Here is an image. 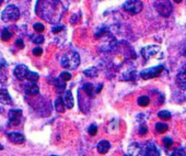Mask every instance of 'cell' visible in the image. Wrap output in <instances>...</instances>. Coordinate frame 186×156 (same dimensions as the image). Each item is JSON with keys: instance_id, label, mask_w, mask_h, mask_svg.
Instances as JSON below:
<instances>
[{"instance_id": "obj_37", "label": "cell", "mask_w": 186, "mask_h": 156, "mask_svg": "<svg viewBox=\"0 0 186 156\" xmlns=\"http://www.w3.org/2000/svg\"><path fill=\"white\" fill-rule=\"evenodd\" d=\"M15 45H17L18 47H20V48H23V47H24V42H23V40L18 39L17 41H15Z\"/></svg>"}, {"instance_id": "obj_26", "label": "cell", "mask_w": 186, "mask_h": 156, "mask_svg": "<svg viewBox=\"0 0 186 156\" xmlns=\"http://www.w3.org/2000/svg\"><path fill=\"white\" fill-rule=\"evenodd\" d=\"M83 74L88 77H95L97 76V68L96 67H90L83 72Z\"/></svg>"}, {"instance_id": "obj_21", "label": "cell", "mask_w": 186, "mask_h": 156, "mask_svg": "<svg viewBox=\"0 0 186 156\" xmlns=\"http://www.w3.org/2000/svg\"><path fill=\"white\" fill-rule=\"evenodd\" d=\"M168 129H169L168 124L162 123V122H158V123H156V131L158 133H160V134H162V133L167 132Z\"/></svg>"}, {"instance_id": "obj_28", "label": "cell", "mask_w": 186, "mask_h": 156, "mask_svg": "<svg viewBox=\"0 0 186 156\" xmlns=\"http://www.w3.org/2000/svg\"><path fill=\"white\" fill-rule=\"evenodd\" d=\"M33 29H34V31H36V32L41 33L45 30V26H44V24H42L41 22H36V23L33 24Z\"/></svg>"}, {"instance_id": "obj_19", "label": "cell", "mask_w": 186, "mask_h": 156, "mask_svg": "<svg viewBox=\"0 0 186 156\" xmlns=\"http://www.w3.org/2000/svg\"><path fill=\"white\" fill-rule=\"evenodd\" d=\"M66 81H64L63 79H60V78H57L56 80H55V87H56V91L57 93H61L65 91L66 89Z\"/></svg>"}, {"instance_id": "obj_7", "label": "cell", "mask_w": 186, "mask_h": 156, "mask_svg": "<svg viewBox=\"0 0 186 156\" xmlns=\"http://www.w3.org/2000/svg\"><path fill=\"white\" fill-rule=\"evenodd\" d=\"M141 156H160V151L154 143H148L141 148Z\"/></svg>"}, {"instance_id": "obj_36", "label": "cell", "mask_w": 186, "mask_h": 156, "mask_svg": "<svg viewBox=\"0 0 186 156\" xmlns=\"http://www.w3.org/2000/svg\"><path fill=\"white\" fill-rule=\"evenodd\" d=\"M64 30V26L63 25H57V26H54V28L52 29V32L53 33H58L60 32V31Z\"/></svg>"}, {"instance_id": "obj_31", "label": "cell", "mask_w": 186, "mask_h": 156, "mask_svg": "<svg viewBox=\"0 0 186 156\" xmlns=\"http://www.w3.org/2000/svg\"><path fill=\"white\" fill-rule=\"evenodd\" d=\"M171 156H186V152L184 148H178V150H175L174 152H172Z\"/></svg>"}, {"instance_id": "obj_17", "label": "cell", "mask_w": 186, "mask_h": 156, "mask_svg": "<svg viewBox=\"0 0 186 156\" xmlns=\"http://www.w3.org/2000/svg\"><path fill=\"white\" fill-rule=\"evenodd\" d=\"M0 102L3 104L12 103V99H11L10 95H9L7 89H1V90H0Z\"/></svg>"}, {"instance_id": "obj_24", "label": "cell", "mask_w": 186, "mask_h": 156, "mask_svg": "<svg viewBox=\"0 0 186 156\" xmlns=\"http://www.w3.org/2000/svg\"><path fill=\"white\" fill-rule=\"evenodd\" d=\"M158 117L162 120H170L172 117V114H171V112L168 110H161L158 112Z\"/></svg>"}, {"instance_id": "obj_29", "label": "cell", "mask_w": 186, "mask_h": 156, "mask_svg": "<svg viewBox=\"0 0 186 156\" xmlns=\"http://www.w3.org/2000/svg\"><path fill=\"white\" fill-rule=\"evenodd\" d=\"M71 77H72V75L70 74L69 72H63V73H60V75H59V78L63 79L64 81H68V80L71 79Z\"/></svg>"}, {"instance_id": "obj_1", "label": "cell", "mask_w": 186, "mask_h": 156, "mask_svg": "<svg viewBox=\"0 0 186 156\" xmlns=\"http://www.w3.org/2000/svg\"><path fill=\"white\" fill-rule=\"evenodd\" d=\"M37 7H41V11H37V14L43 19L47 20L49 23H55L60 20L63 12V2L60 1H39Z\"/></svg>"}, {"instance_id": "obj_25", "label": "cell", "mask_w": 186, "mask_h": 156, "mask_svg": "<svg viewBox=\"0 0 186 156\" xmlns=\"http://www.w3.org/2000/svg\"><path fill=\"white\" fill-rule=\"evenodd\" d=\"M39 78V75L35 72H28V76H26V79L28 80V82H36Z\"/></svg>"}, {"instance_id": "obj_41", "label": "cell", "mask_w": 186, "mask_h": 156, "mask_svg": "<svg viewBox=\"0 0 186 156\" xmlns=\"http://www.w3.org/2000/svg\"><path fill=\"white\" fill-rule=\"evenodd\" d=\"M124 156H128V155H124Z\"/></svg>"}, {"instance_id": "obj_18", "label": "cell", "mask_w": 186, "mask_h": 156, "mask_svg": "<svg viewBox=\"0 0 186 156\" xmlns=\"http://www.w3.org/2000/svg\"><path fill=\"white\" fill-rule=\"evenodd\" d=\"M82 90L85 91L90 98H93L96 95V92H95V90H94V86H93V84H91V82H85L82 87Z\"/></svg>"}, {"instance_id": "obj_14", "label": "cell", "mask_w": 186, "mask_h": 156, "mask_svg": "<svg viewBox=\"0 0 186 156\" xmlns=\"http://www.w3.org/2000/svg\"><path fill=\"white\" fill-rule=\"evenodd\" d=\"M111 148V143L106 140H102L99 142V144L96 145V150L100 154H105L108 152V150Z\"/></svg>"}, {"instance_id": "obj_11", "label": "cell", "mask_w": 186, "mask_h": 156, "mask_svg": "<svg viewBox=\"0 0 186 156\" xmlns=\"http://www.w3.org/2000/svg\"><path fill=\"white\" fill-rule=\"evenodd\" d=\"M28 66H25V65H18L17 67L14 68V76L17 77V79L18 80H23L24 78H26V76H28Z\"/></svg>"}, {"instance_id": "obj_5", "label": "cell", "mask_w": 186, "mask_h": 156, "mask_svg": "<svg viewBox=\"0 0 186 156\" xmlns=\"http://www.w3.org/2000/svg\"><path fill=\"white\" fill-rule=\"evenodd\" d=\"M163 70V66L162 65H158V66H154V67L151 68H147V70H143L142 72L139 74L142 79H151V78H154L162 73Z\"/></svg>"}, {"instance_id": "obj_38", "label": "cell", "mask_w": 186, "mask_h": 156, "mask_svg": "<svg viewBox=\"0 0 186 156\" xmlns=\"http://www.w3.org/2000/svg\"><path fill=\"white\" fill-rule=\"evenodd\" d=\"M102 88H103V84H99V87H96V89H95V92L100 93L102 90Z\"/></svg>"}, {"instance_id": "obj_3", "label": "cell", "mask_w": 186, "mask_h": 156, "mask_svg": "<svg viewBox=\"0 0 186 156\" xmlns=\"http://www.w3.org/2000/svg\"><path fill=\"white\" fill-rule=\"evenodd\" d=\"M20 18V11L18 7L14 4H8L1 13V19L2 21L8 22V21H17Z\"/></svg>"}, {"instance_id": "obj_32", "label": "cell", "mask_w": 186, "mask_h": 156, "mask_svg": "<svg viewBox=\"0 0 186 156\" xmlns=\"http://www.w3.org/2000/svg\"><path fill=\"white\" fill-rule=\"evenodd\" d=\"M32 42L35 44H41L44 42V36L43 35H37V36H32Z\"/></svg>"}, {"instance_id": "obj_35", "label": "cell", "mask_w": 186, "mask_h": 156, "mask_svg": "<svg viewBox=\"0 0 186 156\" xmlns=\"http://www.w3.org/2000/svg\"><path fill=\"white\" fill-rule=\"evenodd\" d=\"M147 132H148L147 125H146V124H142V125H140V128H139V131H138L139 134H140V135H145V134H147Z\"/></svg>"}, {"instance_id": "obj_4", "label": "cell", "mask_w": 186, "mask_h": 156, "mask_svg": "<svg viewBox=\"0 0 186 156\" xmlns=\"http://www.w3.org/2000/svg\"><path fill=\"white\" fill-rule=\"evenodd\" d=\"M123 8L124 10L132 13V14H137L142 10V2L138 1V0H130V1L124 2Z\"/></svg>"}, {"instance_id": "obj_13", "label": "cell", "mask_w": 186, "mask_h": 156, "mask_svg": "<svg viewBox=\"0 0 186 156\" xmlns=\"http://www.w3.org/2000/svg\"><path fill=\"white\" fill-rule=\"evenodd\" d=\"M8 137L12 143H17V144H22L24 141H25L23 134H21V133H19V132L8 133Z\"/></svg>"}, {"instance_id": "obj_33", "label": "cell", "mask_w": 186, "mask_h": 156, "mask_svg": "<svg viewBox=\"0 0 186 156\" xmlns=\"http://www.w3.org/2000/svg\"><path fill=\"white\" fill-rule=\"evenodd\" d=\"M96 131H97V126L95 125V124H91V125L89 126V129H88V132H89L90 135H95L96 134Z\"/></svg>"}, {"instance_id": "obj_12", "label": "cell", "mask_w": 186, "mask_h": 156, "mask_svg": "<svg viewBox=\"0 0 186 156\" xmlns=\"http://www.w3.org/2000/svg\"><path fill=\"white\" fill-rule=\"evenodd\" d=\"M24 92L28 96H36L39 92V88L35 82H26L23 86Z\"/></svg>"}, {"instance_id": "obj_23", "label": "cell", "mask_w": 186, "mask_h": 156, "mask_svg": "<svg viewBox=\"0 0 186 156\" xmlns=\"http://www.w3.org/2000/svg\"><path fill=\"white\" fill-rule=\"evenodd\" d=\"M0 36H1L2 41H9V40L12 37V33L9 31V29H3V30L1 31V34H0Z\"/></svg>"}, {"instance_id": "obj_27", "label": "cell", "mask_w": 186, "mask_h": 156, "mask_svg": "<svg viewBox=\"0 0 186 156\" xmlns=\"http://www.w3.org/2000/svg\"><path fill=\"white\" fill-rule=\"evenodd\" d=\"M123 79L124 80H132L136 78V72L135 70H130V72L128 73H125V74H123Z\"/></svg>"}, {"instance_id": "obj_20", "label": "cell", "mask_w": 186, "mask_h": 156, "mask_svg": "<svg viewBox=\"0 0 186 156\" xmlns=\"http://www.w3.org/2000/svg\"><path fill=\"white\" fill-rule=\"evenodd\" d=\"M65 103H64V98L58 97L55 101V109H56L58 112H64L65 111Z\"/></svg>"}, {"instance_id": "obj_6", "label": "cell", "mask_w": 186, "mask_h": 156, "mask_svg": "<svg viewBox=\"0 0 186 156\" xmlns=\"http://www.w3.org/2000/svg\"><path fill=\"white\" fill-rule=\"evenodd\" d=\"M154 3H156V8L158 12L162 17H169L172 13V4L170 1H159L154 2Z\"/></svg>"}, {"instance_id": "obj_39", "label": "cell", "mask_w": 186, "mask_h": 156, "mask_svg": "<svg viewBox=\"0 0 186 156\" xmlns=\"http://www.w3.org/2000/svg\"><path fill=\"white\" fill-rule=\"evenodd\" d=\"M3 66H6V62L2 58H0V67H3Z\"/></svg>"}, {"instance_id": "obj_16", "label": "cell", "mask_w": 186, "mask_h": 156, "mask_svg": "<svg viewBox=\"0 0 186 156\" xmlns=\"http://www.w3.org/2000/svg\"><path fill=\"white\" fill-rule=\"evenodd\" d=\"M141 148L138 143H132L128 146V156H138L141 153Z\"/></svg>"}, {"instance_id": "obj_22", "label": "cell", "mask_w": 186, "mask_h": 156, "mask_svg": "<svg viewBox=\"0 0 186 156\" xmlns=\"http://www.w3.org/2000/svg\"><path fill=\"white\" fill-rule=\"evenodd\" d=\"M137 103L140 107H147L148 104L150 103V98L148 96H141V97L138 98L137 100Z\"/></svg>"}, {"instance_id": "obj_30", "label": "cell", "mask_w": 186, "mask_h": 156, "mask_svg": "<svg viewBox=\"0 0 186 156\" xmlns=\"http://www.w3.org/2000/svg\"><path fill=\"white\" fill-rule=\"evenodd\" d=\"M162 143H163V145H164L165 148H170V146L173 144V140H172L170 136H165L164 139L162 140Z\"/></svg>"}, {"instance_id": "obj_10", "label": "cell", "mask_w": 186, "mask_h": 156, "mask_svg": "<svg viewBox=\"0 0 186 156\" xmlns=\"http://www.w3.org/2000/svg\"><path fill=\"white\" fill-rule=\"evenodd\" d=\"M176 82L178 86L183 90H186V63L182 66L176 75Z\"/></svg>"}, {"instance_id": "obj_34", "label": "cell", "mask_w": 186, "mask_h": 156, "mask_svg": "<svg viewBox=\"0 0 186 156\" xmlns=\"http://www.w3.org/2000/svg\"><path fill=\"white\" fill-rule=\"evenodd\" d=\"M32 53H33V55H34V56H41L42 53H43V48L39 47V46H36V47L33 48Z\"/></svg>"}, {"instance_id": "obj_9", "label": "cell", "mask_w": 186, "mask_h": 156, "mask_svg": "<svg viewBox=\"0 0 186 156\" xmlns=\"http://www.w3.org/2000/svg\"><path fill=\"white\" fill-rule=\"evenodd\" d=\"M22 110L20 109H11L9 111V121L12 125H19L21 123Z\"/></svg>"}, {"instance_id": "obj_40", "label": "cell", "mask_w": 186, "mask_h": 156, "mask_svg": "<svg viewBox=\"0 0 186 156\" xmlns=\"http://www.w3.org/2000/svg\"><path fill=\"white\" fill-rule=\"evenodd\" d=\"M50 156H58V155H50Z\"/></svg>"}, {"instance_id": "obj_2", "label": "cell", "mask_w": 186, "mask_h": 156, "mask_svg": "<svg viewBox=\"0 0 186 156\" xmlns=\"http://www.w3.org/2000/svg\"><path fill=\"white\" fill-rule=\"evenodd\" d=\"M80 64V56L77 52H69L65 54L60 59V65L65 68L76 70Z\"/></svg>"}, {"instance_id": "obj_8", "label": "cell", "mask_w": 186, "mask_h": 156, "mask_svg": "<svg viewBox=\"0 0 186 156\" xmlns=\"http://www.w3.org/2000/svg\"><path fill=\"white\" fill-rule=\"evenodd\" d=\"M160 51V46L158 45H148L146 47H142L140 50V54L142 55L143 58L147 61L150 57H152L153 55H156L157 53Z\"/></svg>"}, {"instance_id": "obj_15", "label": "cell", "mask_w": 186, "mask_h": 156, "mask_svg": "<svg viewBox=\"0 0 186 156\" xmlns=\"http://www.w3.org/2000/svg\"><path fill=\"white\" fill-rule=\"evenodd\" d=\"M64 103L67 109L74 108V97H72L71 90L65 91V96H64Z\"/></svg>"}]
</instances>
